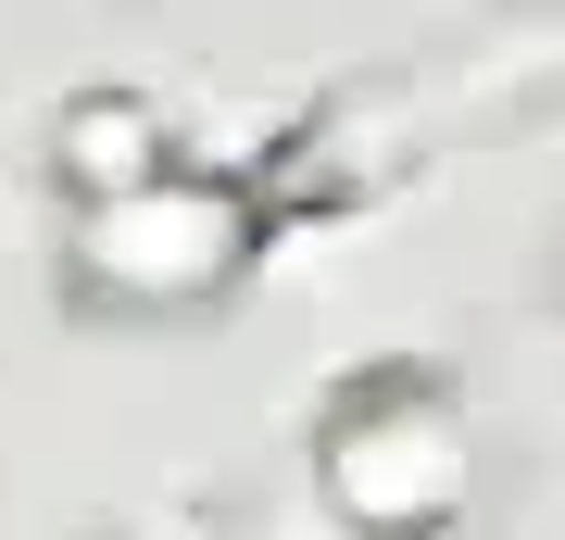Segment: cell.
<instances>
[{
  "label": "cell",
  "mask_w": 565,
  "mask_h": 540,
  "mask_svg": "<svg viewBox=\"0 0 565 540\" xmlns=\"http://www.w3.org/2000/svg\"><path fill=\"white\" fill-rule=\"evenodd\" d=\"M239 252V201L226 189H189V177H139L114 201H88V277L102 289H151V301H189L226 277Z\"/></svg>",
  "instance_id": "1"
},
{
  "label": "cell",
  "mask_w": 565,
  "mask_h": 540,
  "mask_svg": "<svg viewBox=\"0 0 565 540\" xmlns=\"http://www.w3.org/2000/svg\"><path fill=\"white\" fill-rule=\"evenodd\" d=\"M51 163L76 177V201H114V189L163 177V139H151V114H139V100H76V114L51 126Z\"/></svg>",
  "instance_id": "2"
}]
</instances>
